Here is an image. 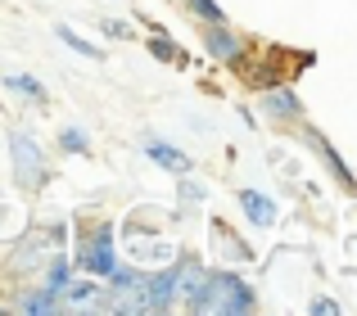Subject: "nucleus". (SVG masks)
I'll list each match as a JSON object with an SVG mask.
<instances>
[{"label":"nucleus","instance_id":"10","mask_svg":"<svg viewBox=\"0 0 357 316\" xmlns=\"http://www.w3.org/2000/svg\"><path fill=\"white\" fill-rule=\"evenodd\" d=\"M41 290H45V294H54V299H63V290H68V262H63L59 253L50 258V276H45Z\"/></svg>","mask_w":357,"mask_h":316},{"label":"nucleus","instance_id":"6","mask_svg":"<svg viewBox=\"0 0 357 316\" xmlns=\"http://www.w3.org/2000/svg\"><path fill=\"white\" fill-rule=\"evenodd\" d=\"M204 50H208L213 59H227L231 63V59H240V54H244V41L231 32L227 23H213L208 32H204Z\"/></svg>","mask_w":357,"mask_h":316},{"label":"nucleus","instance_id":"3","mask_svg":"<svg viewBox=\"0 0 357 316\" xmlns=\"http://www.w3.org/2000/svg\"><path fill=\"white\" fill-rule=\"evenodd\" d=\"M82 267H86L91 276H100V281L118 267V258H114V226H100L96 235L86 239V248H82Z\"/></svg>","mask_w":357,"mask_h":316},{"label":"nucleus","instance_id":"17","mask_svg":"<svg viewBox=\"0 0 357 316\" xmlns=\"http://www.w3.org/2000/svg\"><path fill=\"white\" fill-rule=\"evenodd\" d=\"M100 27H105L109 36H118V41H127V36H131V27H127V23H118V18H105Z\"/></svg>","mask_w":357,"mask_h":316},{"label":"nucleus","instance_id":"12","mask_svg":"<svg viewBox=\"0 0 357 316\" xmlns=\"http://www.w3.org/2000/svg\"><path fill=\"white\" fill-rule=\"evenodd\" d=\"M5 86L18 90V95H27V100H36V104H45V90H41L36 77H5Z\"/></svg>","mask_w":357,"mask_h":316},{"label":"nucleus","instance_id":"9","mask_svg":"<svg viewBox=\"0 0 357 316\" xmlns=\"http://www.w3.org/2000/svg\"><path fill=\"white\" fill-rule=\"evenodd\" d=\"M307 145H312V150H321V154H326V163H331V172L340 176L344 185H353V172H349V167H344V158H340V154L331 150V141H326L321 132H307Z\"/></svg>","mask_w":357,"mask_h":316},{"label":"nucleus","instance_id":"14","mask_svg":"<svg viewBox=\"0 0 357 316\" xmlns=\"http://www.w3.org/2000/svg\"><path fill=\"white\" fill-rule=\"evenodd\" d=\"M149 50H154V59H163V63H181L185 54L176 50L172 41H163V36H154V41H149Z\"/></svg>","mask_w":357,"mask_h":316},{"label":"nucleus","instance_id":"7","mask_svg":"<svg viewBox=\"0 0 357 316\" xmlns=\"http://www.w3.org/2000/svg\"><path fill=\"white\" fill-rule=\"evenodd\" d=\"M240 208L249 212L253 226H271V221H276V203H271L267 194H258V190H240Z\"/></svg>","mask_w":357,"mask_h":316},{"label":"nucleus","instance_id":"18","mask_svg":"<svg viewBox=\"0 0 357 316\" xmlns=\"http://www.w3.org/2000/svg\"><path fill=\"white\" fill-rule=\"evenodd\" d=\"M312 312H340V303L335 299H312Z\"/></svg>","mask_w":357,"mask_h":316},{"label":"nucleus","instance_id":"15","mask_svg":"<svg viewBox=\"0 0 357 316\" xmlns=\"http://www.w3.org/2000/svg\"><path fill=\"white\" fill-rule=\"evenodd\" d=\"M190 9L204 18V23H222V9L213 5V0H190Z\"/></svg>","mask_w":357,"mask_h":316},{"label":"nucleus","instance_id":"4","mask_svg":"<svg viewBox=\"0 0 357 316\" xmlns=\"http://www.w3.org/2000/svg\"><path fill=\"white\" fill-rule=\"evenodd\" d=\"M176 294H181L176 267H167V271H158V276H145V312H167L176 303Z\"/></svg>","mask_w":357,"mask_h":316},{"label":"nucleus","instance_id":"16","mask_svg":"<svg viewBox=\"0 0 357 316\" xmlns=\"http://www.w3.org/2000/svg\"><path fill=\"white\" fill-rule=\"evenodd\" d=\"M63 150H73V154H86V136H82V132H63Z\"/></svg>","mask_w":357,"mask_h":316},{"label":"nucleus","instance_id":"1","mask_svg":"<svg viewBox=\"0 0 357 316\" xmlns=\"http://www.w3.org/2000/svg\"><path fill=\"white\" fill-rule=\"evenodd\" d=\"M253 308V290L231 271H204L199 290L185 294V312H249Z\"/></svg>","mask_w":357,"mask_h":316},{"label":"nucleus","instance_id":"13","mask_svg":"<svg viewBox=\"0 0 357 316\" xmlns=\"http://www.w3.org/2000/svg\"><path fill=\"white\" fill-rule=\"evenodd\" d=\"M59 41H63V45H73L77 54H86V59H100V50H96L91 41H82V36L73 32V27H59Z\"/></svg>","mask_w":357,"mask_h":316},{"label":"nucleus","instance_id":"11","mask_svg":"<svg viewBox=\"0 0 357 316\" xmlns=\"http://www.w3.org/2000/svg\"><path fill=\"white\" fill-rule=\"evenodd\" d=\"M63 294H68L73 308H86V303H100V308H105V290H100L96 281H82V285H73V290H63Z\"/></svg>","mask_w":357,"mask_h":316},{"label":"nucleus","instance_id":"8","mask_svg":"<svg viewBox=\"0 0 357 316\" xmlns=\"http://www.w3.org/2000/svg\"><path fill=\"white\" fill-rule=\"evenodd\" d=\"M145 154L154 158L158 167H167V172H176V176H185V172H190V158H185L181 150H172V145H158V141H145Z\"/></svg>","mask_w":357,"mask_h":316},{"label":"nucleus","instance_id":"5","mask_svg":"<svg viewBox=\"0 0 357 316\" xmlns=\"http://www.w3.org/2000/svg\"><path fill=\"white\" fill-rule=\"evenodd\" d=\"M262 113L276 118V123H294L303 113V104H298V95L289 86H271V90H262Z\"/></svg>","mask_w":357,"mask_h":316},{"label":"nucleus","instance_id":"2","mask_svg":"<svg viewBox=\"0 0 357 316\" xmlns=\"http://www.w3.org/2000/svg\"><path fill=\"white\" fill-rule=\"evenodd\" d=\"M9 154H14L18 185H23V190H41V185H45V158H41V150H36L32 136L14 132V136H9Z\"/></svg>","mask_w":357,"mask_h":316}]
</instances>
